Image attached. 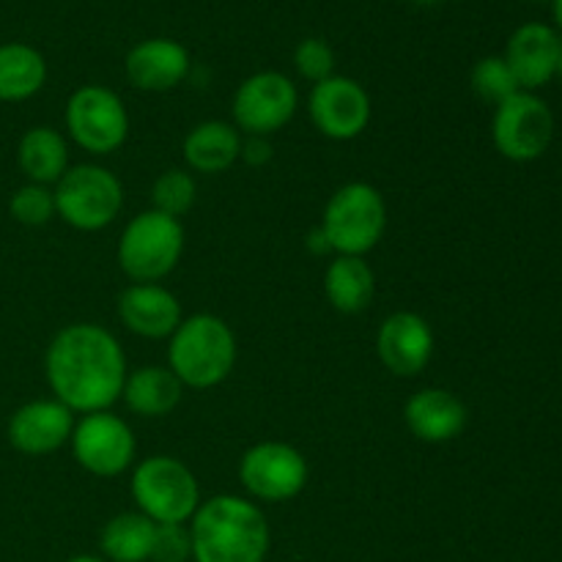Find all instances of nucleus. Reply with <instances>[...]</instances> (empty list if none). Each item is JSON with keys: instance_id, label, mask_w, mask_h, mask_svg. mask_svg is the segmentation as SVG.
I'll return each mask as SVG.
<instances>
[{"instance_id": "obj_1", "label": "nucleus", "mask_w": 562, "mask_h": 562, "mask_svg": "<svg viewBox=\"0 0 562 562\" xmlns=\"http://www.w3.org/2000/svg\"><path fill=\"white\" fill-rule=\"evenodd\" d=\"M44 373L55 401L75 415L108 412L126 384V355L119 338L99 324H69L44 355Z\"/></svg>"}, {"instance_id": "obj_2", "label": "nucleus", "mask_w": 562, "mask_h": 562, "mask_svg": "<svg viewBox=\"0 0 562 562\" xmlns=\"http://www.w3.org/2000/svg\"><path fill=\"white\" fill-rule=\"evenodd\" d=\"M190 525L195 562H263L269 554V525L256 503L236 494H217L201 503Z\"/></svg>"}, {"instance_id": "obj_3", "label": "nucleus", "mask_w": 562, "mask_h": 562, "mask_svg": "<svg viewBox=\"0 0 562 562\" xmlns=\"http://www.w3.org/2000/svg\"><path fill=\"white\" fill-rule=\"evenodd\" d=\"M236 335L214 313H195L181 318L170 335L168 368L184 387L212 390L223 384L236 368Z\"/></svg>"}, {"instance_id": "obj_4", "label": "nucleus", "mask_w": 562, "mask_h": 562, "mask_svg": "<svg viewBox=\"0 0 562 562\" xmlns=\"http://www.w3.org/2000/svg\"><path fill=\"white\" fill-rule=\"evenodd\" d=\"M132 499L154 525H187L201 508V488L181 459L148 456L132 472Z\"/></svg>"}, {"instance_id": "obj_5", "label": "nucleus", "mask_w": 562, "mask_h": 562, "mask_svg": "<svg viewBox=\"0 0 562 562\" xmlns=\"http://www.w3.org/2000/svg\"><path fill=\"white\" fill-rule=\"evenodd\" d=\"M322 231L335 256H366L387 231V203L368 181H349L324 206Z\"/></svg>"}, {"instance_id": "obj_6", "label": "nucleus", "mask_w": 562, "mask_h": 562, "mask_svg": "<svg viewBox=\"0 0 562 562\" xmlns=\"http://www.w3.org/2000/svg\"><path fill=\"white\" fill-rule=\"evenodd\" d=\"M181 252H184L181 220L148 209L126 223L115 258L121 272L135 283H159L179 267Z\"/></svg>"}, {"instance_id": "obj_7", "label": "nucleus", "mask_w": 562, "mask_h": 562, "mask_svg": "<svg viewBox=\"0 0 562 562\" xmlns=\"http://www.w3.org/2000/svg\"><path fill=\"white\" fill-rule=\"evenodd\" d=\"M55 195V214L71 225L75 231H93L108 228L115 223L124 206V187L113 170L102 165H75L60 176V181L53 190Z\"/></svg>"}, {"instance_id": "obj_8", "label": "nucleus", "mask_w": 562, "mask_h": 562, "mask_svg": "<svg viewBox=\"0 0 562 562\" xmlns=\"http://www.w3.org/2000/svg\"><path fill=\"white\" fill-rule=\"evenodd\" d=\"M492 140L510 162H536L554 140L552 108L532 91L514 93L494 110Z\"/></svg>"}, {"instance_id": "obj_9", "label": "nucleus", "mask_w": 562, "mask_h": 562, "mask_svg": "<svg viewBox=\"0 0 562 562\" xmlns=\"http://www.w3.org/2000/svg\"><path fill=\"white\" fill-rule=\"evenodd\" d=\"M66 130L88 154L119 151L130 137V113L115 91L104 86H82L66 102Z\"/></svg>"}, {"instance_id": "obj_10", "label": "nucleus", "mask_w": 562, "mask_h": 562, "mask_svg": "<svg viewBox=\"0 0 562 562\" xmlns=\"http://www.w3.org/2000/svg\"><path fill=\"white\" fill-rule=\"evenodd\" d=\"M69 445L77 464L97 477L124 475L137 453L130 423L110 409L82 415V420L75 423Z\"/></svg>"}, {"instance_id": "obj_11", "label": "nucleus", "mask_w": 562, "mask_h": 562, "mask_svg": "<svg viewBox=\"0 0 562 562\" xmlns=\"http://www.w3.org/2000/svg\"><path fill=\"white\" fill-rule=\"evenodd\" d=\"M307 461L294 445L258 442L239 461V481L252 499L289 503L307 486Z\"/></svg>"}, {"instance_id": "obj_12", "label": "nucleus", "mask_w": 562, "mask_h": 562, "mask_svg": "<svg viewBox=\"0 0 562 562\" xmlns=\"http://www.w3.org/2000/svg\"><path fill=\"white\" fill-rule=\"evenodd\" d=\"M300 108V91L294 80L280 71H256L234 93L236 130L245 135L269 137L283 130Z\"/></svg>"}, {"instance_id": "obj_13", "label": "nucleus", "mask_w": 562, "mask_h": 562, "mask_svg": "<svg viewBox=\"0 0 562 562\" xmlns=\"http://www.w3.org/2000/svg\"><path fill=\"white\" fill-rule=\"evenodd\" d=\"M307 113L329 140H355L371 124V97L351 77L333 75L313 86Z\"/></svg>"}, {"instance_id": "obj_14", "label": "nucleus", "mask_w": 562, "mask_h": 562, "mask_svg": "<svg viewBox=\"0 0 562 562\" xmlns=\"http://www.w3.org/2000/svg\"><path fill=\"white\" fill-rule=\"evenodd\" d=\"M75 431V412L55 398L27 401L11 415L5 437L22 456H49L64 448Z\"/></svg>"}, {"instance_id": "obj_15", "label": "nucleus", "mask_w": 562, "mask_h": 562, "mask_svg": "<svg viewBox=\"0 0 562 562\" xmlns=\"http://www.w3.org/2000/svg\"><path fill=\"white\" fill-rule=\"evenodd\" d=\"M376 351L382 366L401 379L417 376L434 357V329L420 313L398 311L379 327Z\"/></svg>"}, {"instance_id": "obj_16", "label": "nucleus", "mask_w": 562, "mask_h": 562, "mask_svg": "<svg viewBox=\"0 0 562 562\" xmlns=\"http://www.w3.org/2000/svg\"><path fill=\"white\" fill-rule=\"evenodd\" d=\"M503 58L521 91H536L558 75L560 33L543 22H525L510 33Z\"/></svg>"}, {"instance_id": "obj_17", "label": "nucleus", "mask_w": 562, "mask_h": 562, "mask_svg": "<svg viewBox=\"0 0 562 562\" xmlns=\"http://www.w3.org/2000/svg\"><path fill=\"white\" fill-rule=\"evenodd\" d=\"M119 318L137 338L162 340L176 333L184 316L173 291L159 283H135L121 291Z\"/></svg>"}, {"instance_id": "obj_18", "label": "nucleus", "mask_w": 562, "mask_h": 562, "mask_svg": "<svg viewBox=\"0 0 562 562\" xmlns=\"http://www.w3.org/2000/svg\"><path fill=\"white\" fill-rule=\"evenodd\" d=\"M190 49L176 38H146L126 53L124 69L137 91L162 93L190 75Z\"/></svg>"}, {"instance_id": "obj_19", "label": "nucleus", "mask_w": 562, "mask_h": 562, "mask_svg": "<svg viewBox=\"0 0 562 562\" xmlns=\"http://www.w3.org/2000/svg\"><path fill=\"white\" fill-rule=\"evenodd\" d=\"M404 420L412 437L426 445H445L461 437L467 428V406L459 395L442 387L417 390L404 406Z\"/></svg>"}, {"instance_id": "obj_20", "label": "nucleus", "mask_w": 562, "mask_h": 562, "mask_svg": "<svg viewBox=\"0 0 562 562\" xmlns=\"http://www.w3.org/2000/svg\"><path fill=\"white\" fill-rule=\"evenodd\" d=\"M181 154L187 168L195 173H225L241 154V132L228 121H203L187 132Z\"/></svg>"}, {"instance_id": "obj_21", "label": "nucleus", "mask_w": 562, "mask_h": 562, "mask_svg": "<svg viewBox=\"0 0 562 562\" xmlns=\"http://www.w3.org/2000/svg\"><path fill=\"white\" fill-rule=\"evenodd\" d=\"M184 384L165 366H143L126 376L124 404L137 417H165L181 404Z\"/></svg>"}, {"instance_id": "obj_22", "label": "nucleus", "mask_w": 562, "mask_h": 562, "mask_svg": "<svg viewBox=\"0 0 562 562\" xmlns=\"http://www.w3.org/2000/svg\"><path fill=\"white\" fill-rule=\"evenodd\" d=\"M376 291V274L362 256H335L324 272V294L338 313H362Z\"/></svg>"}, {"instance_id": "obj_23", "label": "nucleus", "mask_w": 562, "mask_h": 562, "mask_svg": "<svg viewBox=\"0 0 562 562\" xmlns=\"http://www.w3.org/2000/svg\"><path fill=\"white\" fill-rule=\"evenodd\" d=\"M16 162L31 184H58L60 176L69 170V148L64 135L53 126H31L20 137Z\"/></svg>"}, {"instance_id": "obj_24", "label": "nucleus", "mask_w": 562, "mask_h": 562, "mask_svg": "<svg viewBox=\"0 0 562 562\" xmlns=\"http://www.w3.org/2000/svg\"><path fill=\"white\" fill-rule=\"evenodd\" d=\"M47 82V60L25 42L0 44V102H25Z\"/></svg>"}, {"instance_id": "obj_25", "label": "nucleus", "mask_w": 562, "mask_h": 562, "mask_svg": "<svg viewBox=\"0 0 562 562\" xmlns=\"http://www.w3.org/2000/svg\"><path fill=\"white\" fill-rule=\"evenodd\" d=\"M154 525L140 510L135 514H119L99 532V549L108 562H148L154 547Z\"/></svg>"}, {"instance_id": "obj_26", "label": "nucleus", "mask_w": 562, "mask_h": 562, "mask_svg": "<svg viewBox=\"0 0 562 562\" xmlns=\"http://www.w3.org/2000/svg\"><path fill=\"white\" fill-rule=\"evenodd\" d=\"M198 198V184L192 179L190 170L181 168H170L165 173L157 176L151 187V201H154V212L168 214V217L181 220L192 206H195Z\"/></svg>"}, {"instance_id": "obj_27", "label": "nucleus", "mask_w": 562, "mask_h": 562, "mask_svg": "<svg viewBox=\"0 0 562 562\" xmlns=\"http://www.w3.org/2000/svg\"><path fill=\"white\" fill-rule=\"evenodd\" d=\"M472 88H475L483 102H492L494 108L521 91L510 66L499 55H488V58L477 60L475 69H472Z\"/></svg>"}, {"instance_id": "obj_28", "label": "nucleus", "mask_w": 562, "mask_h": 562, "mask_svg": "<svg viewBox=\"0 0 562 562\" xmlns=\"http://www.w3.org/2000/svg\"><path fill=\"white\" fill-rule=\"evenodd\" d=\"M11 217L20 225H27V228H38V225H47L49 220L55 217V195L49 187L44 184H31L27 181L25 187L11 195L9 201Z\"/></svg>"}, {"instance_id": "obj_29", "label": "nucleus", "mask_w": 562, "mask_h": 562, "mask_svg": "<svg viewBox=\"0 0 562 562\" xmlns=\"http://www.w3.org/2000/svg\"><path fill=\"white\" fill-rule=\"evenodd\" d=\"M294 69L313 86L335 75V53L324 38H302L294 49Z\"/></svg>"}, {"instance_id": "obj_30", "label": "nucleus", "mask_w": 562, "mask_h": 562, "mask_svg": "<svg viewBox=\"0 0 562 562\" xmlns=\"http://www.w3.org/2000/svg\"><path fill=\"white\" fill-rule=\"evenodd\" d=\"M192 538L187 525H157L151 547V562H190Z\"/></svg>"}, {"instance_id": "obj_31", "label": "nucleus", "mask_w": 562, "mask_h": 562, "mask_svg": "<svg viewBox=\"0 0 562 562\" xmlns=\"http://www.w3.org/2000/svg\"><path fill=\"white\" fill-rule=\"evenodd\" d=\"M272 143H269V137H261V135H247L241 137V154L239 159H245L247 165H252V168H263V165L272 159Z\"/></svg>"}, {"instance_id": "obj_32", "label": "nucleus", "mask_w": 562, "mask_h": 562, "mask_svg": "<svg viewBox=\"0 0 562 562\" xmlns=\"http://www.w3.org/2000/svg\"><path fill=\"white\" fill-rule=\"evenodd\" d=\"M305 245H307V250H311L313 256H318V258L327 256V252H333V245H329V239H327V234L322 231V225H318V228H313L311 234H307Z\"/></svg>"}, {"instance_id": "obj_33", "label": "nucleus", "mask_w": 562, "mask_h": 562, "mask_svg": "<svg viewBox=\"0 0 562 562\" xmlns=\"http://www.w3.org/2000/svg\"><path fill=\"white\" fill-rule=\"evenodd\" d=\"M552 14H554V25L562 31V0H552Z\"/></svg>"}, {"instance_id": "obj_34", "label": "nucleus", "mask_w": 562, "mask_h": 562, "mask_svg": "<svg viewBox=\"0 0 562 562\" xmlns=\"http://www.w3.org/2000/svg\"><path fill=\"white\" fill-rule=\"evenodd\" d=\"M66 562H108V560L97 558V554H77V558H69Z\"/></svg>"}, {"instance_id": "obj_35", "label": "nucleus", "mask_w": 562, "mask_h": 562, "mask_svg": "<svg viewBox=\"0 0 562 562\" xmlns=\"http://www.w3.org/2000/svg\"><path fill=\"white\" fill-rule=\"evenodd\" d=\"M558 75L562 77V36H560V60H558Z\"/></svg>"}, {"instance_id": "obj_36", "label": "nucleus", "mask_w": 562, "mask_h": 562, "mask_svg": "<svg viewBox=\"0 0 562 562\" xmlns=\"http://www.w3.org/2000/svg\"><path fill=\"white\" fill-rule=\"evenodd\" d=\"M415 3H423V5H431V3H439V0H415Z\"/></svg>"}]
</instances>
